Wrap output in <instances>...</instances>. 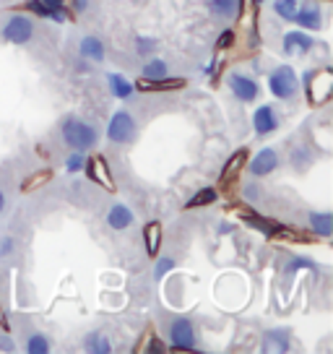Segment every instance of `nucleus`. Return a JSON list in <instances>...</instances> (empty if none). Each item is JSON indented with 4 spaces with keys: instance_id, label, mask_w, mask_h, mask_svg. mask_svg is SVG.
I'll return each instance as SVG.
<instances>
[{
    "instance_id": "nucleus-1",
    "label": "nucleus",
    "mask_w": 333,
    "mask_h": 354,
    "mask_svg": "<svg viewBox=\"0 0 333 354\" xmlns=\"http://www.w3.org/2000/svg\"><path fill=\"white\" fill-rule=\"evenodd\" d=\"M60 131H63V141L73 151H91L97 146V141H99L97 128L89 125V122H84L81 118H73V115L60 122Z\"/></svg>"
},
{
    "instance_id": "nucleus-2",
    "label": "nucleus",
    "mask_w": 333,
    "mask_h": 354,
    "mask_svg": "<svg viewBox=\"0 0 333 354\" xmlns=\"http://www.w3.org/2000/svg\"><path fill=\"white\" fill-rule=\"evenodd\" d=\"M305 88H307V102L310 104H325V102L331 100V91H333L331 68L307 71L305 73Z\"/></svg>"
},
{
    "instance_id": "nucleus-3",
    "label": "nucleus",
    "mask_w": 333,
    "mask_h": 354,
    "mask_svg": "<svg viewBox=\"0 0 333 354\" xmlns=\"http://www.w3.org/2000/svg\"><path fill=\"white\" fill-rule=\"evenodd\" d=\"M268 88L276 100H292L297 94V73L292 66H278L268 76Z\"/></svg>"
},
{
    "instance_id": "nucleus-4",
    "label": "nucleus",
    "mask_w": 333,
    "mask_h": 354,
    "mask_svg": "<svg viewBox=\"0 0 333 354\" xmlns=\"http://www.w3.org/2000/svg\"><path fill=\"white\" fill-rule=\"evenodd\" d=\"M133 133H135V120L128 110L115 112L110 118V122H107V141H112V144H128L133 138Z\"/></svg>"
},
{
    "instance_id": "nucleus-5",
    "label": "nucleus",
    "mask_w": 333,
    "mask_h": 354,
    "mask_svg": "<svg viewBox=\"0 0 333 354\" xmlns=\"http://www.w3.org/2000/svg\"><path fill=\"white\" fill-rule=\"evenodd\" d=\"M32 34H34V24H32V19L23 16V13L11 16V19L6 21V26H3V39L8 44H26L32 39Z\"/></svg>"
},
{
    "instance_id": "nucleus-6",
    "label": "nucleus",
    "mask_w": 333,
    "mask_h": 354,
    "mask_svg": "<svg viewBox=\"0 0 333 354\" xmlns=\"http://www.w3.org/2000/svg\"><path fill=\"white\" fill-rule=\"evenodd\" d=\"M169 342H172V349H196V328H193V321L188 318H178L169 326Z\"/></svg>"
},
{
    "instance_id": "nucleus-7",
    "label": "nucleus",
    "mask_w": 333,
    "mask_h": 354,
    "mask_svg": "<svg viewBox=\"0 0 333 354\" xmlns=\"http://www.w3.org/2000/svg\"><path fill=\"white\" fill-rule=\"evenodd\" d=\"M84 169H86L89 180H94L97 185L107 188L110 193L115 190V180H112L110 165H107V159H104V156H99V154L89 156V159H86V165H84Z\"/></svg>"
},
{
    "instance_id": "nucleus-8",
    "label": "nucleus",
    "mask_w": 333,
    "mask_h": 354,
    "mask_svg": "<svg viewBox=\"0 0 333 354\" xmlns=\"http://www.w3.org/2000/svg\"><path fill=\"white\" fill-rule=\"evenodd\" d=\"M227 86L240 102H256L258 100V84L250 76H242V73H229L227 76Z\"/></svg>"
},
{
    "instance_id": "nucleus-9",
    "label": "nucleus",
    "mask_w": 333,
    "mask_h": 354,
    "mask_svg": "<svg viewBox=\"0 0 333 354\" xmlns=\"http://www.w3.org/2000/svg\"><path fill=\"white\" fill-rule=\"evenodd\" d=\"M188 86V81L185 78H138L135 81V86L138 91H151V94H162V91H180V88Z\"/></svg>"
},
{
    "instance_id": "nucleus-10",
    "label": "nucleus",
    "mask_w": 333,
    "mask_h": 354,
    "mask_svg": "<svg viewBox=\"0 0 333 354\" xmlns=\"http://www.w3.org/2000/svg\"><path fill=\"white\" fill-rule=\"evenodd\" d=\"M253 128H256L258 136H271V133L278 131V112L271 107V104H263L258 107L256 115H253Z\"/></svg>"
},
{
    "instance_id": "nucleus-11",
    "label": "nucleus",
    "mask_w": 333,
    "mask_h": 354,
    "mask_svg": "<svg viewBox=\"0 0 333 354\" xmlns=\"http://www.w3.org/2000/svg\"><path fill=\"white\" fill-rule=\"evenodd\" d=\"M278 167V154L274 149H260L253 159H250V175L253 177H266Z\"/></svg>"
},
{
    "instance_id": "nucleus-12",
    "label": "nucleus",
    "mask_w": 333,
    "mask_h": 354,
    "mask_svg": "<svg viewBox=\"0 0 333 354\" xmlns=\"http://www.w3.org/2000/svg\"><path fill=\"white\" fill-rule=\"evenodd\" d=\"M312 37L305 32H289L284 34V44H281V50L287 53V55H305L307 50H312Z\"/></svg>"
},
{
    "instance_id": "nucleus-13",
    "label": "nucleus",
    "mask_w": 333,
    "mask_h": 354,
    "mask_svg": "<svg viewBox=\"0 0 333 354\" xmlns=\"http://www.w3.org/2000/svg\"><path fill=\"white\" fill-rule=\"evenodd\" d=\"M133 211L128 209L125 203H115L110 209V214H107V224H110L115 232H122V230H128V227H133Z\"/></svg>"
},
{
    "instance_id": "nucleus-14",
    "label": "nucleus",
    "mask_w": 333,
    "mask_h": 354,
    "mask_svg": "<svg viewBox=\"0 0 333 354\" xmlns=\"http://www.w3.org/2000/svg\"><path fill=\"white\" fill-rule=\"evenodd\" d=\"M292 21H297L302 29H312V32H318L323 26V11L312 3V6H305V8H297L294 13V19Z\"/></svg>"
},
{
    "instance_id": "nucleus-15",
    "label": "nucleus",
    "mask_w": 333,
    "mask_h": 354,
    "mask_svg": "<svg viewBox=\"0 0 333 354\" xmlns=\"http://www.w3.org/2000/svg\"><path fill=\"white\" fill-rule=\"evenodd\" d=\"M263 349H274V352H289L292 349V333H289V328H271V331H266V336H263Z\"/></svg>"
},
{
    "instance_id": "nucleus-16",
    "label": "nucleus",
    "mask_w": 333,
    "mask_h": 354,
    "mask_svg": "<svg viewBox=\"0 0 333 354\" xmlns=\"http://www.w3.org/2000/svg\"><path fill=\"white\" fill-rule=\"evenodd\" d=\"M84 349L91 354H110L112 352V342L104 331H91L84 336Z\"/></svg>"
},
{
    "instance_id": "nucleus-17",
    "label": "nucleus",
    "mask_w": 333,
    "mask_h": 354,
    "mask_svg": "<svg viewBox=\"0 0 333 354\" xmlns=\"http://www.w3.org/2000/svg\"><path fill=\"white\" fill-rule=\"evenodd\" d=\"M144 243H146L149 258H156V255H159V248H162V224H159V221H149V224H146Z\"/></svg>"
},
{
    "instance_id": "nucleus-18",
    "label": "nucleus",
    "mask_w": 333,
    "mask_h": 354,
    "mask_svg": "<svg viewBox=\"0 0 333 354\" xmlns=\"http://www.w3.org/2000/svg\"><path fill=\"white\" fill-rule=\"evenodd\" d=\"M245 165H247V149H240V151H234V154L227 159V165H224V169H222V180H224V183L234 180V177H237L245 169Z\"/></svg>"
},
{
    "instance_id": "nucleus-19",
    "label": "nucleus",
    "mask_w": 333,
    "mask_h": 354,
    "mask_svg": "<svg viewBox=\"0 0 333 354\" xmlns=\"http://www.w3.org/2000/svg\"><path fill=\"white\" fill-rule=\"evenodd\" d=\"M81 57H86L91 63H102L104 60V44L99 37H84L81 39Z\"/></svg>"
},
{
    "instance_id": "nucleus-20",
    "label": "nucleus",
    "mask_w": 333,
    "mask_h": 354,
    "mask_svg": "<svg viewBox=\"0 0 333 354\" xmlns=\"http://www.w3.org/2000/svg\"><path fill=\"white\" fill-rule=\"evenodd\" d=\"M107 84H110V91L117 100H131L133 97V84L122 76V73H115V71L107 73Z\"/></svg>"
},
{
    "instance_id": "nucleus-21",
    "label": "nucleus",
    "mask_w": 333,
    "mask_h": 354,
    "mask_svg": "<svg viewBox=\"0 0 333 354\" xmlns=\"http://www.w3.org/2000/svg\"><path fill=\"white\" fill-rule=\"evenodd\" d=\"M310 230L315 234H321V237H331L333 234V214H328V211H312Z\"/></svg>"
},
{
    "instance_id": "nucleus-22",
    "label": "nucleus",
    "mask_w": 333,
    "mask_h": 354,
    "mask_svg": "<svg viewBox=\"0 0 333 354\" xmlns=\"http://www.w3.org/2000/svg\"><path fill=\"white\" fill-rule=\"evenodd\" d=\"M53 180V169H39V172H32V175H26V180H21V185L19 190L21 193H37V190L47 185Z\"/></svg>"
},
{
    "instance_id": "nucleus-23",
    "label": "nucleus",
    "mask_w": 333,
    "mask_h": 354,
    "mask_svg": "<svg viewBox=\"0 0 333 354\" xmlns=\"http://www.w3.org/2000/svg\"><path fill=\"white\" fill-rule=\"evenodd\" d=\"M209 11L219 19H234L240 13V0H209Z\"/></svg>"
},
{
    "instance_id": "nucleus-24",
    "label": "nucleus",
    "mask_w": 333,
    "mask_h": 354,
    "mask_svg": "<svg viewBox=\"0 0 333 354\" xmlns=\"http://www.w3.org/2000/svg\"><path fill=\"white\" fill-rule=\"evenodd\" d=\"M219 198V193H216V188H200L193 198H188V203H185V209H200V206H209V203H213V201Z\"/></svg>"
},
{
    "instance_id": "nucleus-25",
    "label": "nucleus",
    "mask_w": 333,
    "mask_h": 354,
    "mask_svg": "<svg viewBox=\"0 0 333 354\" xmlns=\"http://www.w3.org/2000/svg\"><path fill=\"white\" fill-rule=\"evenodd\" d=\"M26 8H29L32 13H37V16H45V19H53L55 24H66V19H68L66 11H50V8H45V6L39 3V0H29V3H26Z\"/></svg>"
},
{
    "instance_id": "nucleus-26",
    "label": "nucleus",
    "mask_w": 333,
    "mask_h": 354,
    "mask_svg": "<svg viewBox=\"0 0 333 354\" xmlns=\"http://www.w3.org/2000/svg\"><path fill=\"white\" fill-rule=\"evenodd\" d=\"M297 8H300L297 0H276V3H274V13H276L278 19H284V21H292Z\"/></svg>"
},
{
    "instance_id": "nucleus-27",
    "label": "nucleus",
    "mask_w": 333,
    "mask_h": 354,
    "mask_svg": "<svg viewBox=\"0 0 333 354\" xmlns=\"http://www.w3.org/2000/svg\"><path fill=\"white\" fill-rule=\"evenodd\" d=\"M26 352L29 354H47L50 352V339L45 333H32L26 342Z\"/></svg>"
},
{
    "instance_id": "nucleus-28",
    "label": "nucleus",
    "mask_w": 333,
    "mask_h": 354,
    "mask_svg": "<svg viewBox=\"0 0 333 354\" xmlns=\"http://www.w3.org/2000/svg\"><path fill=\"white\" fill-rule=\"evenodd\" d=\"M242 219L247 221V224H253L256 230H260V232H266V234H274V230H276V224L260 219V214H256V211H242Z\"/></svg>"
},
{
    "instance_id": "nucleus-29",
    "label": "nucleus",
    "mask_w": 333,
    "mask_h": 354,
    "mask_svg": "<svg viewBox=\"0 0 333 354\" xmlns=\"http://www.w3.org/2000/svg\"><path fill=\"white\" fill-rule=\"evenodd\" d=\"M302 268H307V271H318V263H312L310 258L294 255V258L287 263V274H297V271H302Z\"/></svg>"
},
{
    "instance_id": "nucleus-30",
    "label": "nucleus",
    "mask_w": 333,
    "mask_h": 354,
    "mask_svg": "<svg viewBox=\"0 0 333 354\" xmlns=\"http://www.w3.org/2000/svg\"><path fill=\"white\" fill-rule=\"evenodd\" d=\"M162 76H166L164 60H149L144 66V78H162Z\"/></svg>"
},
{
    "instance_id": "nucleus-31",
    "label": "nucleus",
    "mask_w": 333,
    "mask_h": 354,
    "mask_svg": "<svg viewBox=\"0 0 333 354\" xmlns=\"http://www.w3.org/2000/svg\"><path fill=\"white\" fill-rule=\"evenodd\" d=\"M84 165H86V159H84V151H76V154H70L66 159V172H68V175L84 172Z\"/></svg>"
},
{
    "instance_id": "nucleus-32",
    "label": "nucleus",
    "mask_w": 333,
    "mask_h": 354,
    "mask_svg": "<svg viewBox=\"0 0 333 354\" xmlns=\"http://www.w3.org/2000/svg\"><path fill=\"white\" fill-rule=\"evenodd\" d=\"M156 50V39L154 37H138V39H135V53H138V55H151V53H154Z\"/></svg>"
},
{
    "instance_id": "nucleus-33",
    "label": "nucleus",
    "mask_w": 333,
    "mask_h": 354,
    "mask_svg": "<svg viewBox=\"0 0 333 354\" xmlns=\"http://www.w3.org/2000/svg\"><path fill=\"white\" fill-rule=\"evenodd\" d=\"M172 268H175V261H172V258H162L159 266H156V271H154V279H162L164 274H169Z\"/></svg>"
},
{
    "instance_id": "nucleus-34",
    "label": "nucleus",
    "mask_w": 333,
    "mask_h": 354,
    "mask_svg": "<svg viewBox=\"0 0 333 354\" xmlns=\"http://www.w3.org/2000/svg\"><path fill=\"white\" fill-rule=\"evenodd\" d=\"M234 42V32L232 29H227V32L219 37V42H216V50H224V47H232Z\"/></svg>"
},
{
    "instance_id": "nucleus-35",
    "label": "nucleus",
    "mask_w": 333,
    "mask_h": 354,
    "mask_svg": "<svg viewBox=\"0 0 333 354\" xmlns=\"http://www.w3.org/2000/svg\"><path fill=\"white\" fill-rule=\"evenodd\" d=\"M13 253V237H3L0 240V258H8Z\"/></svg>"
},
{
    "instance_id": "nucleus-36",
    "label": "nucleus",
    "mask_w": 333,
    "mask_h": 354,
    "mask_svg": "<svg viewBox=\"0 0 333 354\" xmlns=\"http://www.w3.org/2000/svg\"><path fill=\"white\" fill-rule=\"evenodd\" d=\"M39 3L50 11H63V0H39Z\"/></svg>"
},
{
    "instance_id": "nucleus-37",
    "label": "nucleus",
    "mask_w": 333,
    "mask_h": 354,
    "mask_svg": "<svg viewBox=\"0 0 333 354\" xmlns=\"http://www.w3.org/2000/svg\"><path fill=\"white\" fill-rule=\"evenodd\" d=\"M86 6H89V0H73V8L76 11H86Z\"/></svg>"
},
{
    "instance_id": "nucleus-38",
    "label": "nucleus",
    "mask_w": 333,
    "mask_h": 354,
    "mask_svg": "<svg viewBox=\"0 0 333 354\" xmlns=\"http://www.w3.org/2000/svg\"><path fill=\"white\" fill-rule=\"evenodd\" d=\"M245 196H247L250 201H256L258 198V188H250V185H247V188H245Z\"/></svg>"
},
{
    "instance_id": "nucleus-39",
    "label": "nucleus",
    "mask_w": 333,
    "mask_h": 354,
    "mask_svg": "<svg viewBox=\"0 0 333 354\" xmlns=\"http://www.w3.org/2000/svg\"><path fill=\"white\" fill-rule=\"evenodd\" d=\"M3 209H6V193L0 190V214H3Z\"/></svg>"
},
{
    "instance_id": "nucleus-40",
    "label": "nucleus",
    "mask_w": 333,
    "mask_h": 354,
    "mask_svg": "<svg viewBox=\"0 0 333 354\" xmlns=\"http://www.w3.org/2000/svg\"><path fill=\"white\" fill-rule=\"evenodd\" d=\"M256 3H258V6H260V3H263V0H256Z\"/></svg>"
}]
</instances>
